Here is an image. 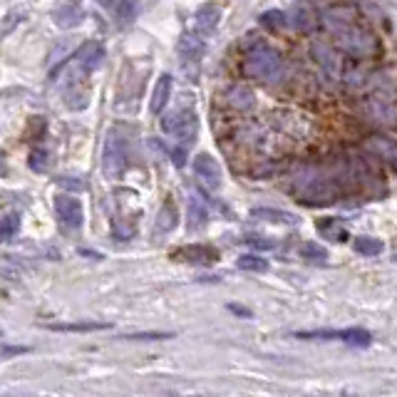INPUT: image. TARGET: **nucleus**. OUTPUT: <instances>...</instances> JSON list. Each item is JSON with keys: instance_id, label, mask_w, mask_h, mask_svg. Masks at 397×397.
Wrapping results in <instances>:
<instances>
[{"instance_id": "1", "label": "nucleus", "mask_w": 397, "mask_h": 397, "mask_svg": "<svg viewBox=\"0 0 397 397\" xmlns=\"http://www.w3.org/2000/svg\"><path fill=\"white\" fill-rule=\"evenodd\" d=\"M296 196L308 206H328L338 199L340 187L333 179L330 169H318V167H308L296 179Z\"/></svg>"}, {"instance_id": "2", "label": "nucleus", "mask_w": 397, "mask_h": 397, "mask_svg": "<svg viewBox=\"0 0 397 397\" xmlns=\"http://www.w3.org/2000/svg\"><path fill=\"white\" fill-rule=\"evenodd\" d=\"M243 75L256 82H278L283 77V58L274 47L268 45H256L254 50L243 58Z\"/></svg>"}, {"instance_id": "3", "label": "nucleus", "mask_w": 397, "mask_h": 397, "mask_svg": "<svg viewBox=\"0 0 397 397\" xmlns=\"http://www.w3.org/2000/svg\"><path fill=\"white\" fill-rule=\"evenodd\" d=\"M164 132L174 137L176 142L182 144H189L196 139V132H199V122H196V115L189 110H179L174 115H167L162 122Z\"/></svg>"}, {"instance_id": "4", "label": "nucleus", "mask_w": 397, "mask_h": 397, "mask_svg": "<svg viewBox=\"0 0 397 397\" xmlns=\"http://www.w3.org/2000/svg\"><path fill=\"white\" fill-rule=\"evenodd\" d=\"M127 167V149L119 137H110L104 144V156H102V171L107 179H119Z\"/></svg>"}, {"instance_id": "5", "label": "nucleus", "mask_w": 397, "mask_h": 397, "mask_svg": "<svg viewBox=\"0 0 397 397\" xmlns=\"http://www.w3.org/2000/svg\"><path fill=\"white\" fill-rule=\"evenodd\" d=\"M55 214L62 221V226L75 228L77 231L82 226V204L75 199V196H55Z\"/></svg>"}, {"instance_id": "6", "label": "nucleus", "mask_w": 397, "mask_h": 397, "mask_svg": "<svg viewBox=\"0 0 397 397\" xmlns=\"http://www.w3.org/2000/svg\"><path fill=\"white\" fill-rule=\"evenodd\" d=\"M194 171L206 187H211V189H219V187H221V179H224L221 167H219V162H216L211 154H196Z\"/></svg>"}, {"instance_id": "7", "label": "nucleus", "mask_w": 397, "mask_h": 397, "mask_svg": "<svg viewBox=\"0 0 397 397\" xmlns=\"http://www.w3.org/2000/svg\"><path fill=\"white\" fill-rule=\"evenodd\" d=\"M365 149L370 152L375 159L390 164L392 169H397V142H392L387 137H370L365 142Z\"/></svg>"}, {"instance_id": "8", "label": "nucleus", "mask_w": 397, "mask_h": 397, "mask_svg": "<svg viewBox=\"0 0 397 397\" xmlns=\"http://www.w3.org/2000/svg\"><path fill=\"white\" fill-rule=\"evenodd\" d=\"M176 258L187 261V263H199V266H208L219 258V251L211 246H204V243H194V246H184L176 251Z\"/></svg>"}, {"instance_id": "9", "label": "nucleus", "mask_w": 397, "mask_h": 397, "mask_svg": "<svg viewBox=\"0 0 397 397\" xmlns=\"http://www.w3.org/2000/svg\"><path fill=\"white\" fill-rule=\"evenodd\" d=\"M219 20H221V10H219V5L206 3V5H202L199 10H196L194 25L199 33H214L216 25H219Z\"/></svg>"}, {"instance_id": "10", "label": "nucleus", "mask_w": 397, "mask_h": 397, "mask_svg": "<svg viewBox=\"0 0 397 397\" xmlns=\"http://www.w3.org/2000/svg\"><path fill=\"white\" fill-rule=\"evenodd\" d=\"M169 95H171V75H159V80L154 82V90H152V102H149V110L154 112V115H159V112L167 107V102H169Z\"/></svg>"}, {"instance_id": "11", "label": "nucleus", "mask_w": 397, "mask_h": 397, "mask_svg": "<svg viewBox=\"0 0 397 397\" xmlns=\"http://www.w3.org/2000/svg\"><path fill=\"white\" fill-rule=\"evenodd\" d=\"M226 99L231 107H236V110H241V112H248V110H254L256 107V95L251 87L246 85H234L231 90L226 92Z\"/></svg>"}, {"instance_id": "12", "label": "nucleus", "mask_w": 397, "mask_h": 397, "mask_svg": "<svg viewBox=\"0 0 397 397\" xmlns=\"http://www.w3.org/2000/svg\"><path fill=\"white\" fill-rule=\"evenodd\" d=\"M102 55H104L102 45H97V43H87V45H82L77 52H75V58H72V60L82 62V70H85V72H92L95 67L99 65Z\"/></svg>"}, {"instance_id": "13", "label": "nucleus", "mask_w": 397, "mask_h": 397, "mask_svg": "<svg viewBox=\"0 0 397 397\" xmlns=\"http://www.w3.org/2000/svg\"><path fill=\"white\" fill-rule=\"evenodd\" d=\"M47 330L58 333H95V330H110V323H95V320H82V323H47Z\"/></svg>"}, {"instance_id": "14", "label": "nucleus", "mask_w": 397, "mask_h": 397, "mask_svg": "<svg viewBox=\"0 0 397 397\" xmlns=\"http://www.w3.org/2000/svg\"><path fill=\"white\" fill-rule=\"evenodd\" d=\"M251 216L271 224H298V216L291 214V211H280V208H254Z\"/></svg>"}, {"instance_id": "15", "label": "nucleus", "mask_w": 397, "mask_h": 397, "mask_svg": "<svg viewBox=\"0 0 397 397\" xmlns=\"http://www.w3.org/2000/svg\"><path fill=\"white\" fill-rule=\"evenodd\" d=\"M52 18H55V23H58L60 27L67 30V27H75L82 23V10H80L77 5H62L52 13Z\"/></svg>"}, {"instance_id": "16", "label": "nucleus", "mask_w": 397, "mask_h": 397, "mask_svg": "<svg viewBox=\"0 0 397 397\" xmlns=\"http://www.w3.org/2000/svg\"><path fill=\"white\" fill-rule=\"evenodd\" d=\"M338 338L348 346L355 348H368L372 343V335L365 328H348V330H338Z\"/></svg>"}, {"instance_id": "17", "label": "nucleus", "mask_w": 397, "mask_h": 397, "mask_svg": "<svg viewBox=\"0 0 397 397\" xmlns=\"http://www.w3.org/2000/svg\"><path fill=\"white\" fill-rule=\"evenodd\" d=\"M179 52H182L184 58L187 60H199L202 58V52H204V43L196 35H182L179 38Z\"/></svg>"}, {"instance_id": "18", "label": "nucleus", "mask_w": 397, "mask_h": 397, "mask_svg": "<svg viewBox=\"0 0 397 397\" xmlns=\"http://www.w3.org/2000/svg\"><path fill=\"white\" fill-rule=\"evenodd\" d=\"M176 221H179L176 206L171 202H167L162 208H159V214H156V228H159L162 234H167V231H171V228L176 226Z\"/></svg>"}, {"instance_id": "19", "label": "nucleus", "mask_w": 397, "mask_h": 397, "mask_svg": "<svg viewBox=\"0 0 397 397\" xmlns=\"http://www.w3.org/2000/svg\"><path fill=\"white\" fill-rule=\"evenodd\" d=\"M352 246L360 256H380L385 251V243L380 239H372V236H358Z\"/></svg>"}, {"instance_id": "20", "label": "nucleus", "mask_w": 397, "mask_h": 397, "mask_svg": "<svg viewBox=\"0 0 397 397\" xmlns=\"http://www.w3.org/2000/svg\"><path fill=\"white\" fill-rule=\"evenodd\" d=\"M208 221V214L204 204L199 199H191L189 202V231H202Z\"/></svg>"}, {"instance_id": "21", "label": "nucleus", "mask_w": 397, "mask_h": 397, "mask_svg": "<svg viewBox=\"0 0 397 397\" xmlns=\"http://www.w3.org/2000/svg\"><path fill=\"white\" fill-rule=\"evenodd\" d=\"M318 231L323 236H328V239H333V241H338V243L348 239V231L343 226H335V219H320Z\"/></svg>"}, {"instance_id": "22", "label": "nucleus", "mask_w": 397, "mask_h": 397, "mask_svg": "<svg viewBox=\"0 0 397 397\" xmlns=\"http://www.w3.org/2000/svg\"><path fill=\"white\" fill-rule=\"evenodd\" d=\"M300 256L306 261H315V263H323V261H328V251L320 243L315 241H306L303 246H300Z\"/></svg>"}, {"instance_id": "23", "label": "nucleus", "mask_w": 397, "mask_h": 397, "mask_svg": "<svg viewBox=\"0 0 397 397\" xmlns=\"http://www.w3.org/2000/svg\"><path fill=\"white\" fill-rule=\"evenodd\" d=\"M239 268L241 271H251V274H266L268 271V261H263L261 256H241L239 258Z\"/></svg>"}, {"instance_id": "24", "label": "nucleus", "mask_w": 397, "mask_h": 397, "mask_svg": "<svg viewBox=\"0 0 397 397\" xmlns=\"http://www.w3.org/2000/svg\"><path fill=\"white\" fill-rule=\"evenodd\" d=\"M134 13H137V0H119L117 3V18L122 25L132 23V20H134Z\"/></svg>"}, {"instance_id": "25", "label": "nucleus", "mask_w": 397, "mask_h": 397, "mask_svg": "<svg viewBox=\"0 0 397 397\" xmlns=\"http://www.w3.org/2000/svg\"><path fill=\"white\" fill-rule=\"evenodd\" d=\"M293 23H296V27H298L300 33H308L313 25H315V18H313L311 13H308V8L306 5H300L298 10H296V15H293Z\"/></svg>"}, {"instance_id": "26", "label": "nucleus", "mask_w": 397, "mask_h": 397, "mask_svg": "<svg viewBox=\"0 0 397 397\" xmlns=\"http://www.w3.org/2000/svg\"><path fill=\"white\" fill-rule=\"evenodd\" d=\"M18 228H20V216L18 214L5 216V219L0 221V239H13V236L18 234Z\"/></svg>"}, {"instance_id": "27", "label": "nucleus", "mask_w": 397, "mask_h": 397, "mask_svg": "<svg viewBox=\"0 0 397 397\" xmlns=\"http://www.w3.org/2000/svg\"><path fill=\"white\" fill-rule=\"evenodd\" d=\"M174 338V333L167 330H149V333H132V335H124V340H169Z\"/></svg>"}, {"instance_id": "28", "label": "nucleus", "mask_w": 397, "mask_h": 397, "mask_svg": "<svg viewBox=\"0 0 397 397\" xmlns=\"http://www.w3.org/2000/svg\"><path fill=\"white\" fill-rule=\"evenodd\" d=\"M30 352L27 346H10V343H0V360H8V358H15V355H25Z\"/></svg>"}, {"instance_id": "29", "label": "nucleus", "mask_w": 397, "mask_h": 397, "mask_svg": "<svg viewBox=\"0 0 397 397\" xmlns=\"http://www.w3.org/2000/svg\"><path fill=\"white\" fill-rule=\"evenodd\" d=\"M261 23L266 27H280L286 23V15L280 13V10H268V13L261 15Z\"/></svg>"}, {"instance_id": "30", "label": "nucleus", "mask_w": 397, "mask_h": 397, "mask_svg": "<svg viewBox=\"0 0 397 397\" xmlns=\"http://www.w3.org/2000/svg\"><path fill=\"white\" fill-rule=\"evenodd\" d=\"M30 167H33L35 171H45L47 169V152L35 149L33 154H30Z\"/></svg>"}, {"instance_id": "31", "label": "nucleus", "mask_w": 397, "mask_h": 397, "mask_svg": "<svg viewBox=\"0 0 397 397\" xmlns=\"http://www.w3.org/2000/svg\"><path fill=\"white\" fill-rule=\"evenodd\" d=\"M58 184H60V187H67V189H75V191L85 189V184L80 182V179H67V176H60Z\"/></svg>"}, {"instance_id": "32", "label": "nucleus", "mask_w": 397, "mask_h": 397, "mask_svg": "<svg viewBox=\"0 0 397 397\" xmlns=\"http://www.w3.org/2000/svg\"><path fill=\"white\" fill-rule=\"evenodd\" d=\"M243 243L256 246V248H276V241H271V239H246Z\"/></svg>"}, {"instance_id": "33", "label": "nucleus", "mask_w": 397, "mask_h": 397, "mask_svg": "<svg viewBox=\"0 0 397 397\" xmlns=\"http://www.w3.org/2000/svg\"><path fill=\"white\" fill-rule=\"evenodd\" d=\"M171 159H174V162H176V167H184V164H187V162H184L187 156H184V152H182V149H171Z\"/></svg>"}, {"instance_id": "34", "label": "nucleus", "mask_w": 397, "mask_h": 397, "mask_svg": "<svg viewBox=\"0 0 397 397\" xmlns=\"http://www.w3.org/2000/svg\"><path fill=\"white\" fill-rule=\"evenodd\" d=\"M234 313H239V315H251V311H246V308H239V306H228Z\"/></svg>"}, {"instance_id": "35", "label": "nucleus", "mask_w": 397, "mask_h": 397, "mask_svg": "<svg viewBox=\"0 0 397 397\" xmlns=\"http://www.w3.org/2000/svg\"><path fill=\"white\" fill-rule=\"evenodd\" d=\"M99 3H102L104 8H112V5H115V0H99Z\"/></svg>"}, {"instance_id": "36", "label": "nucleus", "mask_w": 397, "mask_h": 397, "mask_svg": "<svg viewBox=\"0 0 397 397\" xmlns=\"http://www.w3.org/2000/svg\"><path fill=\"white\" fill-rule=\"evenodd\" d=\"M0 169H3V154H0Z\"/></svg>"}, {"instance_id": "37", "label": "nucleus", "mask_w": 397, "mask_h": 397, "mask_svg": "<svg viewBox=\"0 0 397 397\" xmlns=\"http://www.w3.org/2000/svg\"><path fill=\"white\" fill-rule=\"evenodd\" d=\"M0 338H3V333H0Z\"/></svg>"}]
</instances>
